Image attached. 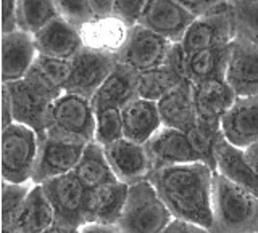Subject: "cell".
Returning a JSON list of instances; mask_svg holds the SVG:
<instances>
[{
  "instance_id": "11",
  "label": "cell",
  "mask_w": 258,
  "mask_h": 233,
  "mask_svg": "<svg viewBox=\"0 0 258 233\" xmlns=\"http://www.w3.org/2000/svg\"><path fill=\"white\" fill-rule=\"evenodd\" d=\"M86 145L53 139L45 134L39 135V153L32 174V183L42 185L48 180L70 174L83 158Z\"/></svg>"
},
{
  "instance_id": "6",
  "label": "cell",
  "mask_w": 258,
  "mask_h": 233,
  "mask_svg": "<svg viewBox=\"0 0 258 233\" xmlns=\"http://www.w3.org/2000/svg\"><path fill=\"white\" fill-rule=\"evenodd\" d=\"M39 153V134L13 123L2 129V180L26 183L32 180Z\"/></svg>"
},
{
  "instance_id": "18",
  "label": "cell",
  "mask_w": 258,
  "mask_h": 233,
  "mask_svg": "<svg viewBox=\"0 0 258 233\" xmlns=\"http://www.w3.org/2000/svg\"><path fill=\"white\" fill-rule=\"evenodd\" d=\"M215 172L258 196V174L247 159L245 150L232 145L223 132L215 142Z\"/></svg>"
},
{
  "instance_id": "27",
  "label": "cell",
  "mask_w": 258,
  "mask_h": 233,
  "mask_svg": "<svg viewBox=\"0 0 258 233\" xmlns=\"http://www.w3.org/2000/svg\"><path fill=\"white\" fill-rule=\"evenodd\" d=\"M73 172L76 174V177L86 187V190L100 187V185L105 183L118 182L116 175L111 171L107 156H105L103 147L95 142L86 145L83 158H81Z\"/></svg>"
},
{
  "instance_id": "19",
  "label": "cell",
  "mask_w": 258,
  "mask_h": 233,
  "mask_svg": "<svg viewBox=\"0 0 258 233\" xmlns=\"http://www.w3.org/2000/svg\"><path fill=\"white\" fill-rule=\"evenodd\" d=\"M131 28L116 16H95L94 20L79 26L83 47L91 50L107 53L116 58V55L126 45Z\"/></svg>"
},
{
  "instance_id": "15",
  "label": "cell",
  "mask_w": 258,
  "mask_h": 233,
  "mask_svg": "<svg viewBox=\"0 0 258 233\" xmlns=\"http://www.w3.org/2000/svg\"><path fill=\"white\" fill-rule=\"evenodd\" d=\"M103 150L111 171L119 182L131 187L134 183L149 180L153 167L145 145L121 139Z\"/></svg>"
},
{
  "instance_id": "20",
  "label": "cell",
  "mask_w": 258,
  "mask_h": 233,
  "mask_svg": "<svg viewBox=\"0 0 258 233\" xmlns=\"http://www.w3.org/2000/svg\"><path fill=\"white\" fill-rule=\"evenodd\" d=\"M221 132L239 148L247 150L258 143V93L236 100L223 119Z\"/></svg>"
},
{
  "instance_id": "22",
  "label": "cell",
  "mask_w": 258,
  "mask_h": 233,
  "mask_svg": "<svg viewBox=\"0 0 258 233\" xmlns=\"http://www.w3.org/2000/svg\"><path fill=\"white\" fill-rule=\"evenodd\" d=\"M37 56L32 34L16 29L2 34V84L24 79Z\"/></svg>"
},
{
  "instance_id": "23",
  "label": "cell",
  "mask_w": 258,
  "mask_h": 233,
  "mask_svg": "<svg viewBox=\"0 0 258 233\" xmlns=\"http://www.w3.org/2000/svg\"><path fill=\"white\" fill-rule=\"evenodd\" d=\"M163 127L189 132L197 124V109L194 100V84L184 79L171 92L157 101Z\"/></svg>"
},
{
  "instance_id": "44",
  "label": "cell",
  "mask_w": 258,
  "mask_h": 233,
  "mask_svg": "<svg viewBox=\"0 0 258 233\" xmlns=\"http://www.w3.org/2000/svg\"><path fill=\"white\" fill-rule=\"evenodd\" d=\"M42 233H79V230H76V228H68V227H63V225L55 223V225H52L50 228H47Z\"/></svg>"
},
{
  "instance_id": "28",
  "label": "cell",
  "mask_w": 258,
  "mask_h": 233,
  "mask_svg": "<svg viewBox=\"0 0 258 233\" xmlns=\"http://www.w3.org/2000/svg\"><path fill=\"white\" fill-rule=\"evenodd\" d=\"M229 47L226 48H205L187 55L185 60V79L192 84H199L210 77L224 76L228 64Z\"/></svg>"
},
{
  "instance_id": "41",
  "label": "cell",
  "mask_w": 258,
  "mask_h": 233,
  "mask_svg": "<svg viewBox=\"0 0 258 233\" xmlns=\"http://www.w3.org/2000/svg\"><path fill=\"white\" fill-rule=\"evenodd\" d=\"M79 233H123L116 225H99V223H87Z\"/></svg>"
},
{
  "instance_id": "25",
  "label": "cell",
  "mask_w": 258,
  "mask_h": 233,
  "mask_svg": "<svg viewBox=\"0 0 258 233\" xmlns=\"http://www.w3.org/2000/svg\"><path fill=\"white\" fill-rule=\"evenodd\" d=\"M137 98V72L116 63L110 76L105 79L99 90L91 98L94 109L123 108Z\"/></svg>"
},
{
  "instance_id": "16",
  "label": "cell",
  "mask_w": 258,
  "mask_h": 233,
  "mask_svg": "<svg viewBox=\"0 0 258 233\" xmlns=\"http://www.w3.org/2000/svg\"><path fill=\"white\" fill-rule=\"evenodd\" d=\"M149 151L153 171L166 166L202 163L197 150L189 139L187 132L171 127H161L160 131L145 143Z\"/></svg>"
},
{
  "instance_id": "9",
  "label": "cell",
  "mask_w": 258,
  "mask_h": 233,
  "mask_svg": "<svg viewBox=\"0 0 258 233\" xmlns=\"http://www.w3.org/2000/svg\"><path fill=\"white\" fill-rule=\"evenodd\" d=\"M173 44L157 32L136 24L131 28V34L123 50L116 55V63L124 64L134 72L165 66Z\"/></svg>"
},
{
  "instance_id": "35",
  "label": "cell",
  "mask_w": 258,
  "mask_h": 233,
  "mask_svg": "<svg viewBox=\"0 0 258 233\" xmlns=\"http://www.w3.org/2000/svg\"><path fill=\"white\" fill-rule=\"evenodd\" d=\"M55 5L60 18L78 28L95 18L91 0H55Z\"/></svg>"
},
{
  "instance_id": "32",
  "label": "cell",
  "mask_w": 258,
  "mask_h": 233,
  "mask_svg": "<svg viewBox=\"0 0 258 233\" xmlns=\"http://www.w3.org/2000/svg\"><path fill=\"white\" fill-rule=\"evenodd\" d=\"M121 139H124L123 116L119 108H100L95 109V137L94 142L108 147Z\"/></svg>"
},
{
  "instance_id": "2",
  "label": "cell",
  "mask_w": 258,
  "mask_h": 233,
  "mask_svg": "<svg viewBox=\"0 0 258 233\" xmlns=\"http://www.w3.org/2000/svg\"><path fill=\"white\" fill-rule=\"evenodd\" d=\"M212 233H258V196L216 172Z\"/></svg>"
},
{
  "instance_id": "1",
  "label": "cell",
  "mask_w": 258,
  "mask_h": 233,
  "mask_svg": "<svg viewBox=\"0 0 258 233\" xmlns=\"http://www.w3.org/2000/svg\"><path fill=\"white\" fill-rule=\"evenodd\" d=\"M213 175L204 163L166 166L152 171L149 182L174 219L213 228Z\"/></svg>"
},
{
  "instance_id": "13",
  "label": "cell",
  "mask_w": 258,
  "mask_h": 233,
  "mask_svg": "<svg viewBox=\"0 0 258 233\" xmlns=\"http://www.w3.org/2000/svg\"><path fill=\"white\" fill-rule=\"evenodd\" d=\"M196 16L177 0H147L137 24L157 32L169 42H181Z\"/></svg>"
},
{
  "instance_id": "36",
  "label": "cell",
  "mask_w": 258,
  "mask_h": 233,
  "mask_svg": "<svg viewBox=\"0 0 258 233\" xmlns=\"http://www.w3.org/2000/svg\"><path fill=\"white\" fill-rule=\"evenodd\" d=\"M147 0H115L113 2V16L123 20L129 26H136L141 20Z\"/></svg>"
},
{
  "instance_id": "24",
  "label": "cell",
  "mask_w": 258,
  "mask_h": 233,
  "mask_svg": "<svg viewBox=\"0 0 258 233\" xmlns=\"http://www.w3.org/2000/svg\"><path fill=\"white\" fill-rule=\"evenodd\" d=\"M121 116L124 139L141 145L147 143L163 127L157 103L139 96L121 108Z\"/></svg>"
},
{
  "instance_id": "7",
  "label": "cell",
  "mask_w": 258,
  "mask_h": 233,
  "mask_svg": "<svg viewBox=\"0 0 258 233\" xmlns=\"http://www.w3.org/2000/svg\"><path fill=\"white\" fill-rule=\"evenodd\" d=\"M237 36V24L232 5L207 13L194 20L190 28L181 40L185 55L205 50V48H226Z\"/></svg>"
},
{
  "instance_id": "40",
  "label": "cell",
  "mask_w": 258,
  "mask_h": 233,
  "mask_svg": "<svg viewBox=\"0 0 258 233\" xmlns=\"http://www.w3.org/2000/svg\"><path fill=\"white\" fill-rule=\"evenodd\" d=\"M13 121V108H12V98L8 93L7 85L2 84V129L12 126Z\"/></svg>"
},
{
  "instance_id": "21",
  "label": "cell",
  "mask_w": 258,
  "mask_h": 233,
  "mask_svg": "<svg viewBox=\"0 0 258 233\" xmlns=\"http://www.w3.org/2000/svg\"><path fill=\"white\" fill-rule=\"evenodd\" d=\"M32 39L37 53L52 58L71 60L83 48L79 28L60 16L32 34Z\"/></svg>"
},
{
  "instance_id": "29",
  "label": "cell",
  "mask_w": 258,
  "mask_h": 233,
  "mask_svg": "<svg viewBox=\"0 0 258 233\" xmlns=\"http://www.w3.org/2000/svg\"><path fill=\"white\" fill-rule=\"evenodd\" d=\"M185 77L169 66H160L144 72H137V96L144 100L158 101L160 98L179 85Z\"/></svg>"
},
{
  "instance_id": "5",
  "label": "cell",
  "mask_w": 258,
  "mask_h": 233,
  "mask_svg": "<svg viewBox=\"0 0 258 233\" xmlns=\"http://www.w3.org/2000/svg\"><path fill=\"white\" fill-rule=\"evenodd\" d=\"M4 85H7L12 98L15 123L31 127L39 135L45 134L52 104L63 92L29 76Z\"/></svg>"
},
{
  "instance_id": "14",
  "label": "cell",
  "mask_w": 258,
  "mask_h": 233,
  "mask_svg": "<svg viewBox=\"0 0 258 233\" xmlns=\"http://www.w3.org/2000/svg\"><path fill=\"white\" fill-rule=\"evenodd\" d=\"M194 100L199 123L221 129L223 119L236 103L237 96L226 77L218 76L194 84Z\"/></svg>"
},
{
  "instance_id": "45",
  "label": "cell",
  "mask_w": 258,
  "mask_h": 233,
  "mask_svg": "<svg viewBox=\"0 0 258 233\" xmlns=\"http://www.w3.org/2000/svg\"><path fill=\"white\" fill-rule=\"evenodd\" d=\"M2 233H18L15 228H2Z\"/></svg>"
},
{
  "instance_id": "3",
  "label": "cell",
  "mask_w": 258,
  "mask_h": 233,
  "mask_svg": "<svg viewBox=\"0 0 258 233\" xmlns=\"http://www.w3.org/2000/svg\"><path fill=\"white\" fill-rule=\"evenodd\" d=\"M45 135L89 145L95 137V109L91 100L63 92L52 104Z\"/></svg>"
},
{
  "instance_id": "12",
  "label": "cell",
  "mask_w": 258,
  "mask_h": 233,
  "mask_svg": "<svg viewBox=\"0 0 258 233\" xmlns=\"http://www.w3.org/2000/svg\"><path fill=\"white\" fill-rule=\"evenodd\" d=\"M224 77L237 98L258 93V45L245 36L237 34L229 45Z\"/></svg>"
},
{
  "instance_id": "42",
  "label": "cell",
  "mask_w": 258,
  "mask_h": 233,
  "mask_svg": "<svg viewBox=\"0 0 258 233\" xmlns=\"http://www.w3.org/2000/svg\"><path fill=\"white\" fill-rule=\"evenodd\" d=\"M113 2L115 0H91L95 16H110L113 13Z\"/></svg>"
},
{
  "instance_id": "37",
  "label": "cell",
  "mask_w": 258,
  "mask_h": 233,
  "mask_svg": "<svg viewBox=\"0 0 258 233\" xmlns=\"http://www.w3.org/2000/svg\"><path fill=\"white\" fill-rule=\"evenodd\" d=\"M185 10L192 13L196 18L204 16L207 13H212L215 10L226 7L231 4V0H177Z\"/></svg>"
},
{
  "instance_id": "33",
  "label": "cell",
  "mask_w": 258,
  "mask_h": 233,
  "mask_svg": "<svg viewBox=\"0 0 258 233\" xmlns=\"http://www.w3.org/2000/svg\"><path fill=\"white\" fill-rule=\"evenodd\" d=\"M36 183H10L2 180V228H12L15 219Z\"/></svg>"
},
{
  "instance_id": "43",
  "label": "cell",
  "mask_w": 258,
  "mask_h": 233,
  "mask_svg": "<svg viewBox=\"0 0 258 233\" xmlns=\"http://www.w3.org/2000/svg\"><path fill=\"white\" fill-rule=\"evenodd\" d=\"M245 155H247V159L250 161V164H252V167L258 174V143L252 145V147H248L245 150Z\"/></svg>"
},
{
  "instance_id": "39",
  "label": "cell",
  "mask_w": 258,
  "mask_h": 233,
  "mask_svg": "<svg viewBox=\"0 0 258 233\" xmlns=\"http://www.w3.org/2000/svg\"><path fill=\"white\" fill-rule=\"evenodd\" d=\"M160 233H212V231L196 223L185 222L181 219H173Z\"/></svg>"
},
{
  "instance_id": "8",
  "label": "cell",
  "mask_w": 258,
  "mask_h": 233,
  "mask_svg": "<svg viewBox=\"0 0 258 233\" xmlns=\"http://www.w3.org/2000/svg\"><path fill=\"white\" fill-rule=\"evenodd\" d=\"M42 188L53 207L55 223L76 230L84 227V199L87 190L75 172L55 177L42 183Z\"/></svg>"
},
{
  "instance_id": "10",
  "label": "cell",
  "mask_w": 258,
  "mask_h": 233,
  "mask_svg": "<svg viewBox=\"0 0 258 233\" xmlns=\"http://www.w3.org/2000/svg\"><path fill=\"white\" fill-rule=\"evenodd\" d=\"M116 64V58L83 47L71 58V74L63 92L91 100Z\"/></svg>"
},
{
  "instance_id": "34",
  "label": "cell",
  "mask_w": 258,
  "mask_h": 233,
  "mask_svg": "<svg viewBox=\"0 0 258 233\" xmlns=\"http://www.w3.org/2000/svg\"><path fill=\"white\" fill-rule=\"evenodd\" d=\"M236 16L237 34L258 45V0H231Z\"/></svg>"
},
{
  "instance_id": "38",
  "label": "cell",
  "mask_w": 258,
  "mask_h": 233,
  "mask_svg": "<svg viewBox=\"0 0 258 233\" xmlns=\"http://www.w3.org/2000/svg\"><path fill=\"white\" fill-rule=\"evenodd\" d=\"M16 7H18V0H2V34H8V32L18 29Z\"/></svg>"
},
{
  "instance_id": "31",
  "label": "cell",
  "mask_w": 258,
  "mask_h": 233,
  "mask_svg": "<svg viewBox=\"0 0 258 233\" xmlns=\"http://www.w3.org/2000/svg\"><path fill=\"white\" fill-rule=\"evenodd\" d=\"M70 74H71V60L52 58V56H45L39 53L28 72L29 77H34L39 82L61 92Z\"/></svg>"
},
{
  "instance_id": "17",
  "label": "cell",
  "mask_w": 258,
  "mask_h": 233,
  "mask_svg": "<svg viewBox=\"0 0 258 233\" xmlns=\"http://www.w3.org/2000/svg\"><path fill=\"white\" fill-rule=\"evenodd\" d=\"M129 185L111 182L87 190L84 199V220L87 223L116 225L127 199Z\"/></svg>"
},
{
  "instance_id": "4",
  "label": "cell",
  "mask_w": 258,
  "mask_h": 233,
  "mask_svg": "<svg viewBox=\"0 0 258 233\" xmlns=\"http://www.w3.org/2000/svg\"><path fill=\"white\" fill-rule=\"evenodd\" d=\"M174 219L149 180L129 187L116 227L123 233H160Z\"/></svg>"
},
{
  "instance_id": "30",
  "label": "cell",
  "mask_w": 258,
  "mask_h": 233,
  "mask_svg": "<svg viewBox=\"0 0 258 233\" xmlns=\"http://www.w3.org/2000/svg\"><path fill=\"white\" fill-rule=\"evenodd\" d=\"M58 16L55 0H18L16 24L20 31L28 34H36L39 29Z\"/></svg>"
},
{
  "instance_id": "26",
  "label": "cell",
  "mask_w": 258,
  "mask_h": 233,
  "mask_svg": "<svg viewBox=\"0 0 258 233\" xmlns=\"http://www.w3.org/2000/svg\"><path fill=\"white\" fill-rule=\"evenodd\" d=\"M55 225V212L42 185H34L24 201L13 227L18 233H42Z\"/></svg>"
}]
</instances>
